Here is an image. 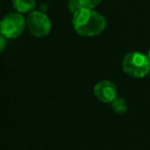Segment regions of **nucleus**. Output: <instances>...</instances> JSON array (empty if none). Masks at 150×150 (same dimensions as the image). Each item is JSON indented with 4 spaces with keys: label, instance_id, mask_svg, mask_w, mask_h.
<instances>
[{
    "label": "nucleus",
    "instance_id": "1",
    "mask_svg": "<svg viewBox=\"0 0 150 150\" xmlns=\"http://www.w3.org/2000/svg\"><path fill=\"white\" fill-rule=\"evenodd\" d=\"M72 24L75 31L83 37H93L101 34L107 26L106 19L93 8L82 7L73 13Z\"/></svg>",
    "mask_w": 150,
    "mask_h": 150
},
{
    "label": "nucleus",
    "instance_id": "5",
    "mask_svg": "<svg viewBox=\"0 0 150 150\" xmlns=\"http://www.w3.org/2000/svg\"><path fill=\"white\" fill-rule=\"evenodd\" d=\"M94 94L102 103H112L116 99L117 88L113 82L109 80H102L95 86Z\"/></svg>",
    "mask_w": 150,
    "mask_h": 150
},
{
    "label": "nucleus",
    "instance_id": "10",
    "mask_svg": "<svg viewBox=\"0 0 150 150\" xmlns=\"http://www.w3.org/2000/svg\"><path fill=\"white\" fill-rule=\"evenodd\" d=\"M0 52H3L5 50V37L4 36L1 35V37H0Z\"/></svg>",
    "mask_w": 150,
    "mask_h": 150
},
{
    "label": "nucleus",
    "instance_id": "6",
    "mask_svg": "<svg viewBox=\"0 0 150 150\" xmlns=\"http://www.w3.org/2000/svg\"><path fill=\"white\" fill-rule=\"evenodd\" d=\"M13 5L20 13H26L32 11L36 6L35 0H13Z\"/></svg>",
    "mask_w": 150,
    "mask_h": 150
},
{
    "label": "nucleus",
    "instance_id": "9",
    "mask_svg": "<svg viewBox=\"0 0 150 150\" xmlns=\"http://www.w3.org/2000/svg\"><path fill=\"white\" fill-rule=\"evenodd\" d=\"M68 7H69V9H70L71 13H75L77 11H79L80 8H82V5L80 4L79 0H69Z\"/></svg>",
    "mask_w": 150,
    "mask_h": 150
},
{
    "label": "nucleus",
    "instance_id": "11",
    "mask_svg": "<svg viewBox=\"0 0 150 150\" xmlns=\"http://www.w3.org/2000/svg\"><path fill=\"white\" fill-rule=\"evenodd\" d=\"M148 58H149V60H150V50H149V52H148Z\"/></svg>",
    "mask_w": 150,
    "mask_h": 150
},
{
    "label": "nucleus",
    "instance_id": "3",
    "mask_svg": "<svg viewBox=\"0 0 150 150\" xmlns=\"http://www.w3.org/2000/svg\"><path fill=\"white\" fill-rule=\"evenodd\" d=\"M27 25L26 20L20 13H11L4 16L0 25L1 35L7 39H13L21 35Z\"/></svg>",
    "mask_w": 150,
    "mask_h": 150
},
{
    "label": "nucleus",
    "instance_id": "2",
    "mask_svg": "<svg viewBox=\"0 0 150 150\" xmlns=\"http://www.w3.org/2000/svg\"><path fill=\"white\" fill-rule=\"evenodd\" d=\"M122 69L131 77L143 78L150 73V60L142 52H129L122 60Z\"/></svg>",
    "mask_w": 150,
    "mask_h": 150
},
{
    "label": "nucleus",
    "instance_id": "7",
    "mask_svg": "<svg viewBox=\"0 0 150 150\" xmlns=\"http://www.w3.org/2000/svg\"><path fill=\"white\" fill-rule=\"evenodd\" d=\"M111 106H112L113 111L117 114H122L127 110V103L122 98H116L111 103Z\"/></svg>",
    "mask_w": 150,
    "mask_h": 150
},
{
    "label": "nucleus",
    "instance_id": "8",
    "mask_svg": "<svg viewBox=\"0 0 150 150\" xmlns=\"http://www.w3.org/2000/svg\"><path fill=\"white\" fill-rule=\"evenodd\" d=\"M102 1L103 0H79L82 7H86V8H94L97 5L100 4Z\"/></svg>",
    "mask_w": 150,
    "mask_h": 150
},
{
    "label": "nucleus",
    "instance_id": "4",
    "mask_svg": "<svg viewBox=\"0 0 150 150\" xmlns=\"http://www.w3.org/2000/svg\"><path fill=\"white\" fill-rule=\"evenodd\" d=\"M26 23L30 33L38 38L47 36L52 30L50 20L42 11H31L26 19Z\"/></svg>",
    "mask_w": 150,
    "mask_h": 150
}]
</instances>
